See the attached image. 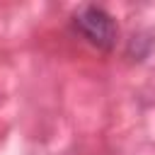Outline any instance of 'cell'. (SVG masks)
Returning <instances> with one entry per match:
<instances>
[{
    "instance_id": "6da1fadb",
    "label": "cell",
    "mask_w": 155,
    "mask_h": 155,
    "mask_svg": "<svg viewBox=\"0 0 155 155\" xmlns=\"http://www.w3.org/2000/svg\"><path fill=\"white\" fill-rule=\"evenodd\" d=\"M73 29L99 51H111L119 39L116 19L99 5H82L73 15Z\"/></svg>"
}]
</instances>
